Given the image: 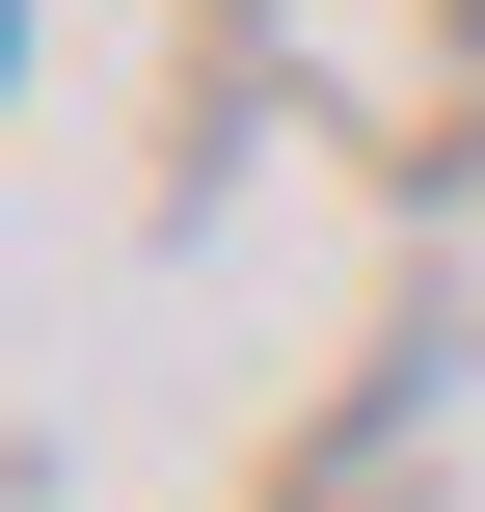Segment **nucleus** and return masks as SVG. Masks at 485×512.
<instances>
[]
</instances>
